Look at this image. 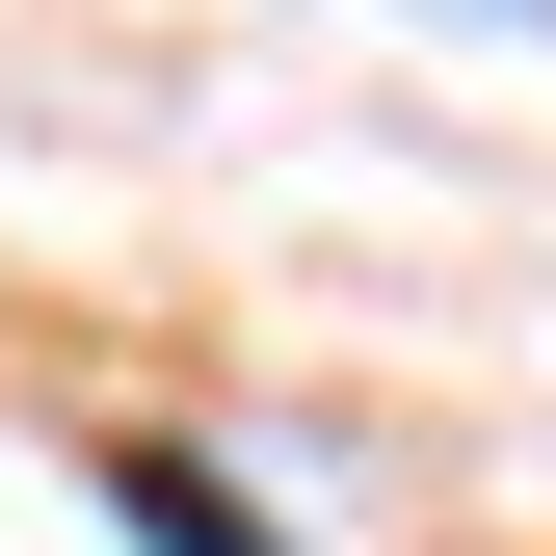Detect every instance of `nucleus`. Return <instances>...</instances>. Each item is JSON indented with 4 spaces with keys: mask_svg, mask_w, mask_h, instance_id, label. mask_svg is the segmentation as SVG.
Returning a JSON list of instances; mask_svg holds the SVG:
<instances>
[{
    "mask_svg": "<svg viewBox=\"0 0 556 556\" xmlns=\"http://www.w3.org/2000/svg\"><path fill=\"white\" fill-rule=\"evenodd\" d=\"M106 530H132V556H292L265 504H213V477H186V451H106Z\"/></svg>",
    "mask_w": 556,
    "mask_h": 556,
    "instance_id": "f257e3e1",
    "label": "nucleus"
}]
</instances>
